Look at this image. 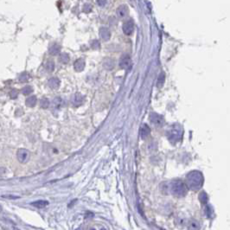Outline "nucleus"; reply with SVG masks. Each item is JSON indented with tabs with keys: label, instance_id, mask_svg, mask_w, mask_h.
I'll return each mask as SVG.
<instances>
[{
	"label": "nucleus",
	"instance_id": "c756f323",
	"mask_svg": "<svg viewBox=\"0 0 230 230\" xmlns=\"http://www.w3.org/2000/svg\"><path fill=\"white\" fill-rule=\"evenodd\" d=\"M3 198H6V199H17L19 198L18 197H16V196H12V195H3L2 196Z\"/></svg>",
	"mask_w": 230,
	"mask_h": 230
},
{
	"label": "nucleus",
	"instance_id": "2f4dec72",
	"mask_svg": "<svg viewBox=\"0 0 230 230\" xmlns=\"http://www.w3.org/2000/svg\"><path fill=\"white\" fill-rule=\"evenodd\" d=\"M98 4H100V5H103V4H106V1H103V2H102V1H98Z\"/></svg>",
	"mask_w": 230,
	"mask_h": 230
},
{
	"label": "nucleus",
	"instance_id": "f257e3e1",
	"mask_svg": "<svg viewBox=\"0 0 230 230\" xmlns=\"http://www.w3.org/2000/svg\"><path fill=\"white\" fill-rule=\"evenodd\" d=\"M203 182H204L203 176L200 171H197V170H193L186 176V183L185 184H186L187 188L191 191H199L202 187Z\"/></svg>",
	"mask_w": 230,
	"mask_h": 230
},
{
	"label": "nucleus",
	"instance_id": "b1692460",
	"mask_svg": "<svg viewBox=\"0 0 230 230\" xmlns=\"http://www.w3.org/2000/svg\"><path fill=\"white\" fill-rule=\"evenodd\" d=\"M49 105H50V102H49V100H48L47 98H42V99L41 100V101H40V106H41V107L43 108V109L48 108V106H49Z\"/></svg>",
	"mask_w": 230,
	"mask_h": 230
},
{
	"label": "nucleus",
	"instance_id": "20e7f679",
	"mask_svg": "<svg viewBox=\"0 0 230 230\" xmlns=\"http://www.w3.org/2000/svg\"><path fill=\"white\" fill-rule=\"evenodd\" d=\"M150 121L155 127H161L164 125V119L162 115L156 112H151L150 114Z\"/></svg>",
	"mask_w": 230,
	"mask_h": 230
},
{
	"label": "nucleus",
	"instance_id": "cd10ccee",
	"mask_svg": "<svg viewBox=\"0 0 230 230\" xmlns=\"http://www.w3.org/2000/svg\"><path fill=\"white\" fill-rule=\"evenodd\" d=\"M18 95V91L16 90V89H12L10 92V97L11 99H16V97Z\"/></svg>",
	"mask_w": 230,
	"mask_h": 230
},
{
	"label": "nucleus",
	"instance_id": "ddd939ff",
	"mask_svg": "<svg viewBox=\"0 0 230 230\" xmlns=\"http://www.w3.org/2000/svg\"><path fill=\"white\" fill-rule=\"evenodd\" d=\"M48 85L51 89H54V90L57 89L60 86V80L58 79L57 77H52V78L48 80Z\"/></svg>",
	"mask_w": 230,
	"mask_h": 230
},
{
	"label": "nucleus",
	"instance_id": "c85d7f7f",
	"mask_svg": "<svg viewBox=\"0 0 230 230\" xmlns=\"http://www.w3.org/2000/svg\"><path fill=\"white\" fill-rule=\"evenodd\" d=\"M91 10H92V6H91L89 4H84V6H83V11H84V12L88 13V12H90Z\"/></svg>",
	"mask_w": 230,
	"mask_h": 230
},
{
	"label": "nucleus",
	"instance_id": "aec40b11",
	"mask_svg": "<svg viewBox=\"0 0 230 230\" xmlns=\"http://www.w3.org/2000/svg\"><path fill=\"white\" fill-rule=\"evenodd\" d=\"M164 81H165V74H164V72H161L159 74V78H158V80H157V87H159V88L163 87L164 84Z\"/></svg>",
	"mask_w": 230,
	"mask_h": 230
},
{
	"label": "nucleus",
	"instance_id": "9b49d317",
	"mask_svg": "<svg viewBox=\"0 0 230 230\" xmlns=\"http://www.w3.org/2000/svg\"><path fill=\"white\" fill-rule=\"evenodd\" d=\"M83 101H84V97L80 94H75L73 97V100H72V103L74 106H80L81 104L83 103Z\"/></svg>",
	"mask_w": 230,
	"mask_h": 230
},
{
	"label": "nucleus",
	"instance_id": "4468645a",
	"mask_svg": "<svg viewBox=\"0 0 230 230\" xmlns=\"http://www.w3.org/2000/svg\"><path fill=\"white\" fill-rule=\"evenodd\" d=\"M63 100L61 97H56L53 101H52V107L53 109H56V110H58L61 108V106H63Z\"/></svg>",
	"mask_w": 230,
	"mask_h": 230
},
{
	"label": "nucleus",
	"instance_id": "7c9ffc66",
	"mask_svg": "<svg viewBox=\"0 0 230 230\" xmlns=\"http://www.w3.org/2000/svg\"><path fill=\"white\" fill-rule=\"evenodd\" d=\"M205 212H206V214L208 217H210L211 216V208L209 206H207L205 208Z\"/></svg>",
	"mask_w": 230,
	"mask_h": 230
},
{
	"label": "nucleus",
	"instance_id": "423d86ee",
	"mask_svg": "<svg viewBox=\"0 0 230 230\" xmlns=\"http://www.w3.org/2000/svg\"><path fill=\"white\" fill-rule=\"evenodd\" d=\"M122 29H123V31H124V33L126 35L130 36L134 31V23H133V21L132 19H129V20L126 21L123 24Z\"/></svg>",
	"mask_w": 230,
	"mask_h": 230
},
{
	"label": "nucleus",
	"instance_id": "dca6fc26",
	"mask_svg": "<svg viewBox=\"0 0 230 230\" xmlns=\"http://www.w3.org/2000/svg\"><path fill=\"white\" fill-rule=\"evenodd\" d=\"M31 205L37 208H45L46 206H48V201H45V200H38V201H36V202H31Z\"/></svg>",
	"mask_w": 230,
	"mask_h": 230
},
{
	"label": "nucleus",
	"instance_id": "393cba45",
	"mask_svg": "<svg viewBox=\"0 0 230 230\" xmlns=\"http://www.w3.org/2000/svg\"><path fill=\"white\" fill-rule=\"evenodd\" d=\"M33 92V88L31 86H26L22 89V94L24 95H29Z\"/></svg>",
	"mask_w": 230,
	"mask_h": 230
},
{
	"label": "nucleus",
	"instance_id": "a211bd4d",
	"mask_svg": "<svg viewBox=\"0 0 230 230\" xmlns=\"http://www.w3.org/2000/svg\"><path fill=\"white\" fill-rule=\"evenodd\" d=\"M36 101H37V99L35 95L31 96V97H28L25 100V104L27 106L29 107H34L36 104Z\"/></svg>",
	"mask_w": 230,
	"mask_h": 230
},
{
	"label": "nucleus",
	"instance_id": "5701e85b",
	"mask_svg": "<svg viewBox=\"0 0 230 230\" xmlns=\"http://www.w3.org/2000/svg\"><path fill=\"white\" fill-rule=\"evenodd\" d=\"M199 200L202 203L206 204L208 201V197L205 192H201L200 195H199Z\"/></svg>",
	"mask_w": 230,
	"mask_h": 230
},
{
	"label": "nucleus",
	"instance_id": "f03ea898",
	"mask_svg": "<svg viewBox=\"0 0 230 230\" xmlns=\"http://www.w3.org/2000/svg\"><path fill=\"white\" fill-rule=\"evenodd\" d=\"M188 188L185 184V182H182L180 180L173 181L170 184V191L171 194L176 197H183L188 193Z\"/></svg>",
	"mask_w": 230,
	"mask_h": 230
},
{
	"label": "nucleus",
	"instance_id": "9d476101",
	"mask_svg": "<svg viewBox=\"0 0 230 230\" xmlns=\"http://www.w3.org/2000/svg\"><path fill=\"white\" fill-rule=\"evenodd\" d=\"M85 65H86L85 61H84L82 58H80V59H77V60L74 62V69L77 72H80L85 68Z\"/></svg>",
	"mask_w": 230,
	"mask_h": 230
},
{
	"label": "nucleus",
	"instance_id": "2eb2a0df",
	"mask_svg": "<svg viewBox=\"0 0 230 230\" xmlns=\"http://www.w3.org/2000/svg\"><path fill=\"white\" fill-rule=\"evenodd\" d=\"M201 227L197 220L192 219L188 223V230H200Z\"/></svg>",
	"mask_w": 230,
	"mask_h": 230
},
{
	"label": "nucleus",
	"instance_id": "f3484780",
	"mask_svg": "<svg viewBox=\"0 0 230 230\" xmlns=\"http://www.w3.org/2000/svg\"><path fill=\"white\" fill-rule=\"evenodd\" d=\"M103 67L107 70H112L114 68V61L111 58L105 59L103 63Z\"/></svg>",
	"mask_w": 230,
	"mask_h": 230
},
{
	"label": "nucleus",
	"instance_id": "6ab92c4d",
	"mask_svg": "<svg viewBox=\"0 0 230 230\" xmlns=\"http://www.w3.org/2000/svg\"><path fill=\"white\" fill-rule=\"evenodd\" d=\"M60 50H61V47L58 44H53L48 49V53L51 56H57L60 53Z\"/></svg>",
	"mask_w": 230,
	"mask_h": 230
},
{
	"label": "nucleus",
	"instance_id": "6e6552de",
	"mask_svg": "<svg viewBox=\"0 0 230 230\" xmlns=\"http://www.w3.org/2000/svg\"><path fill=\"white\" fill-rule=\"evenodd\" d=\"M116 13L119 17L120 18H124L127 16V13H128V7L126 4H121L119 5L117 10H116Z\"/></svg>",
	"mask_w": 230,
	"mask_h": 230
},
{
	"label": "nucleus",
	"instance_id": "4be33fe9",
	"mask_svg": "<svg viewBox=\"0 0 230 230\" xmlns=\"http://www.w3.org/2000/svg\"><path fill=\"white\" fill-rule=\"evenodd\" d=\"M59 61L62 63H68L69 62V56L67 53H62L59 56Z\"/></svg>",
	"mask_w": 230,
	"mask_h": 230
},
{
	"label": "nucleus",
	"instance_id": "bb28decb",
	"mask_svg": "<svg viewBox=\"0 0 230 230\" xmlns=\"http://www.w3.org/2000/svg\"><path fill=\"white\" fill-rule=\"evenodd\" d=\"M91 46H92V48H95V49H98V48H100V44L99 41L94 40V41L91 42Z\"/></svg>",
	"mask_w": 230,
	"mask_h": 230
},
{
	"label": "nucleus",
	"instance_id": "7ed1b4c3",
	"mask_svg": "<svg viewBox=\"0 0 230 230\" xmlns=\"http://www.w3.org/2000/svg\"><path fill=\"white\" fill-rule=\"evenodd\" d=\"M182 135V130L179 127H172L170 130L168 131L167 132V136L170 142L172 143H176L177 141H179L181 139Z\"/></svg>",
	"mask_w": 230,
	"mask_h": 230
},
{
	"label": "nucleus",
	"instance_id": "412c9836",
	"mask_svg": "<svg viewBox=\"0 0 230 230\" xmlns=\"http://www.w3.org/2000/svg\"><path fill=\"white\" fill-rule=\"evenodd\" d=\"M45 68H46V70L48 73H51V72L54 71V69H55V63H54V61H48L46 63V64H45Z\"/></svg>",
	"mask_w": 230,
	"mask_h": 230
},
{
	"label": "nucleus",
	"instance_id": "f8f14e48",
	"mask_svg": "<svg viewBox=\"0 0 230 230\" xmlns=\"http://www.w3.org/2000/svg\"><path fill=\"white\" fill-rule=\"evenodd\" d=\"M150 133H151L150 127H148L146 124H144L143 127H141V129H140V137H141V138L142 139L147 138V137L150 135Z\"/></svg>",
	"mask_w": 230,
	"mask_h": 230
},
{
	"label": "nucleus",
	"instance_id": "a878e982",
	"mask_svg": "<svg viewBox=\"0 0 230 230\" xmlns=\"http://www.w3.org/2000/svg\"><path fill=\"white\" fill-rule=\"evenodd\" d=\"M29 79H30V75H29V74L26 73V72L22 73V74H20V76H19V80H20L21 82H26V81H28V80Z\"/></svg>",
	"mask_w": 230,
	"mask_h": 230
},
{
	"label": "nucleus",
	"instance_id": "1a4fd4ad",
	"mask_svg": "<svg viewBox=\"0 0 230 230\" xmlns=\"http://www.w3.org/2000/svg\"><path fill=\"white\" fill-rule=\"evenodd\" d=\"M100 35L104 41H108L111 37V32L106 27H101L100 29Z\"/></svg>",
	"mask_w": 230,
	"mask_h": 230
},
{
	"label": "nucleus",
	"instance_id": "39448f33",
	"mask_svg": "<svg viewBox=\"0 0 230 230\" xmlns=\"http://www.w3.org/2000/svg\"><path fill=\"white\" fill-rule=\"evenodd\" d=\"M30 156H31L30 151H28L27 149H24V148L19 149L16 152V159L18 160V162L21 163V164L27 163L30 159Z\"/></svg>",
	"mask_w": 230,
	"mask_h": 230
},
{
	"label": "nucleus",
	"instance_id": "0eeeda50",
	"mask_svg": "<svg viewBox=\"0 0 230 230\" xmlns=\"http://www.w3.org/2000/svg\"><path fill=\"white\" fill-rule=\"evenodd\" d=\"M131 63V57L128 54H124L119 59V67L123 69H126Z\"/></svg>",
	"mask_w": 230,
	"mask_h": 230
}]
</instances>
